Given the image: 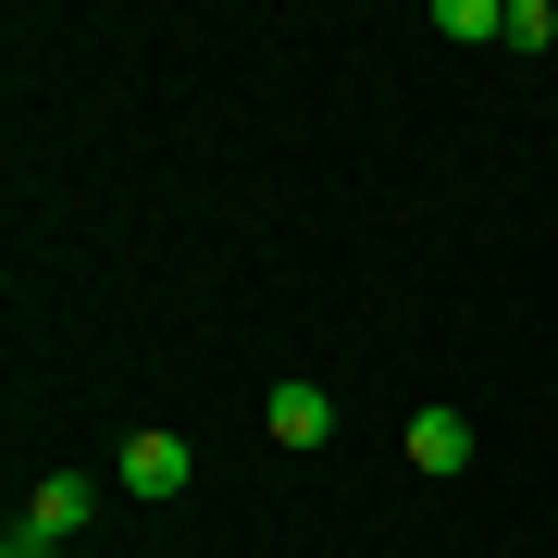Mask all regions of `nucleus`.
<instances>
[{
    "mask_svg": "<svg viewBox=\"0 0 558 558\" xmlns=\"http://www.w3.org/2000/svg\"><path fill=\"white\" fill-rule=\"evenodd\" d=\"M186 435H124V497H186Z\"/></svg>",
    "mask_w": 558,
    "mask_h": 558,
    "instance_id": "obj_2",
    "label": "nucleus"
},
{
    "mask_svg": "<svg viewBox=\"0 0 558 558\" xmlns=\"http://www.w3.org/2000/svg\"><path fill=\"white\" fill-rule=\"evenodd\" d=\"M435 38H509V0H435Z\"/></svg>",
    "mask_w": 558,
    "mask_h": 558,
    "instance_id": "obj_5",
    "label": "nucleus"
},
{
    "mask_svg": "<svg viewBox=\"0 0 558 558\" xmlns=\"http://www.w3.org/2000/svg\"><path fill=\"white\" fill-rule=\"evenodd\" d=\"M87 521H100V484H87V472H50L38 497H25V534H50V546L87 534Z\"/></svg>",
    "mask_w": 558,
    "mask_h": 558,
    "instance_id": "obj_3",
    "label": "nucleus"
},
{
    "mask_svg": "<svg viewBox=\"0 0 558 558\" xmlns=\"http://www.w3.org/2000/svg\"><path fill=\"white\" fill-rule=\"evenodd\" d=\"M260 435H274V447H323V435H336V398H323L311 373H286L274 398H260Z\"/></svg>",
    "mask_w": 558,
    "mask_h": 558,
    "instance_id": "obj_1",
    "label": "nucleus"
},
{
    "mask_svg": "<svg viewBox=\"0 0 558 558\" xmlns=\"http://www.w3.org/2000/svg\"><path fill=\"white\" fill-rule=\"evenodd\" d=\"M410 472H459V459H472V422H459V410H410Z\"/></svg>",
    "mask_w": 558,
    "mask_h": 558,
    "instance_id": "obj_4",
    "label": "nucleus"
},
{
    "mask_svg": "<svg viewBox=\"0 0 558 558\" xmlns=\"http://www.w3.org/2000/svg\"><path fill=\"white\" fill-rule=\"evenodd\" d=\"M0 558H62L50 534H25V521H13V534H0Z\"/></svg>",
    "mask_w": 558,
    "mask_h": 558,
    "instance_id": "obj_6",
    "label": "nucleus"
}]
</instances>
